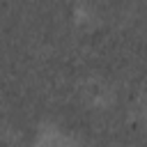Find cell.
<instances>
[{"instance_id": "obj_1", "label": "cell", "mask_w": 147, "mask_h": 147, "mask_svg": "<svg viewBox=\"0 0 147 147\" xmlns=\"http://www.w3.org/2000/svg\"><path fill=\"white\" fill-rule=\"evenodd\" d=\"M0 147H16V142H14L7 133H2V131H0Z\"/></svg>"}]
</instances>
